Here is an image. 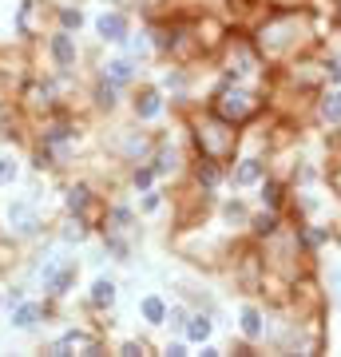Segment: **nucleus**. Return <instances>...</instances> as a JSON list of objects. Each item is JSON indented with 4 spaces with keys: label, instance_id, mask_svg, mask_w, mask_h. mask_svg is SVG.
Returning a JSON list of instances; mask_svg holds the SVG:
<instances>
[{
    "label": "nucleus",
    "instance_id": "nucleus-32",
    "mask_svg": "<svg viewBox=\"0 0 341 357\" xmlns=\"http://www.w3.org/2000/svg\"><path fill=\"white\" fill-rule=\"evenodd\" d=\"M274 4V12H290V8H302L306 0H270Z\"/></svg>",
    "mask_w": 341,
    "mask_h": 357
},
{
    "label": "nucleus",
    "instance_id": "nucleus-36",
    "mask_svg": "<svg viewBox=\"0 0 341 357\" xmlns=\"http://www.w3.org/2000/svg\"><path fill=\"white\" fill-rule=\"evenodd\" d=\"M143 211H159V195H147L143 198Z\"/></svg>",
    "mask_w": 341,
    "mask_h": 357
},
{
    "label": "nucleus",
    "instance_id": "nucleus-15",
    "mask_svg": "<svg viewBox=\"0 0 341 357\" xmlns=\"http://www.w3.org/2000/svg\"><path fill=\"white\" fill-rule=\"evenodd\" d=\"M250 227H254V234H258V238H274L278 230H282V223H278V211H270V207H266L262 214H254V218H250Z\"/></svg>",
    "mask_w": 341,
    "mask_h": 357
},
{
    "label": "nucleus",
    "instance_id": "nucleus-5",
    "mask_svg": "<svg viewBox=\"0 0 341 357\" xmlns=\"http://www.w3.org/2000/svg\"><path fill=\"white\" fill-rule=\"evenodd\" d=\"M52 357H68V354H99L103 349V341L96 338V334H83V329H68V334H60V338L48 345Z\"/></svg>",
    "mask_w": 341,
    "mask_h": 357
},
{
    "label": "nucleus",
    "instance_id": "nucleus-6",
    "mask_svg": "<svg viewBox=\"0 0 341 357\" xmlns=\"http://www.w3.org/2000/svg\"><path fill=\"white\" fill-rule=\"evenodd\" d=\"M48 52H52V60H56L60 72H72L76 60H80V52H76V36L68 32V28H60V32L48 40Z\"/></svg>",
    "mask_w": 341,
    "mask_h": 357
},
{
    "label": "nucleus",
    "instance_id": "nucleus-27",
    "mask_svg": "<svg viewBox=\"0 0 341 357\" xmlns=\"http://www.w3.org/2000/svg\"><path fill=\"white\" fill-rule=\"evenodd\" d=\"M17 183V159L12 155H0V187Z\"/></svg>",
    "mask_w": 341,
    "mask_h": 357
},
{
    "label": "nucleus",
    "instance_id": "nucleus-9",
    "mask_svg": "<svg viewBox=\"0 0 341 357\" xmlns=\"http://www.w3.org/2000/svg\"><path fill=\"white\" fill-rule=\"evenodd\" d=\"M230 178H234V187H254V183L266 178V163L262 159H242L234 171H230Z\"/></svg>",
    "mask_w": 341,
    "mask_h": 357
},
{
    "label": "nucleus",
    "instance_id": "nucleus-18",
    "mask_svg": "<svg viewBox=\"0 0 341 357\" xmlns=\"http://www.w3.org/2000/svg\"><path fill=\"white\" fill-rule=\"evenodd\" d=\"M175 171H179V151L163 143L159 151H155V175H175Z\"/></svg>",
    "mask_w": 341,
    "mask_h": 357
},
{
    "label": "nucleus",
    "instance_id": "nucleus-22",
    "mask_svg": "<svg viewBox=\"0 0 341 357\" xmlns=\"http://www.w3.org/2000/svg\"><path fill=\"white\" fill-rule=\"evenodd\" d=\"M83 238H87V227H83L80 214H72L64 223V243H83Z\"/></svg>",
    "mask_w": 341,
    "mask_h": 357
},
{
    "label": "nucleus",
    "instance_id": "nucleus-4",
    "mask_svg": "<svg viewBox=\"0 0 341 357\" xmlns=\"http://www.w3.org/2000/svg\"><path fill=\"white\" fill-rule=\"evenodd\" d=\"M4 223H8V234H12V238H36V234L44 230V218L36 211V203H28V198H12V203L4 207Z\"/></svg>",
    "mask_w": 341,
    "mask_h": 357
},
{
    "label": "nucleus",
    "instance_id": "nucleus-13",
    "mask_svg": "<svg viewBox=\"0 0 341 357\" xmlns=\"http://www.w3.org/2000/svg\"><path fill=\"white\" fill-rule=\"evenodd\" d=\"M183 334H187V341H198V345H203V341H211L214 322L207 318V314H191V318H187V329H183Z\"/></svg>",
    "mask_w": 341,
    "mask_h": 357
},
{
    "label": "nucleus",
    "instance_id": "nucleus-19",
    "mask_svg": "<svg viewBox=\"0 0 341 357\" xmlns=\"http://www.w3.org/2000/svg\"><path fill=\"white\" fill-rule=\"evenodd\" d=\"M282 198H286V187L274 183V178H262V203H266L270 211H282Z\"/></svg>",
    "mask_w": 341,
    "mask_h": 357
},
{
    "label": "nucleus",
    "instance_id": "nucleus-35",
    "mask_svg": "<svg viewBox=\"0 0 341 357\" xmlns=\"http://www.w3.org/2000/svg\"><path fill=\"white\" fill-rule=\"evenodd\" d=\"M20 302H24V294H20V286H12L8 290V306H20Z\"/></svg>",
    "mask_w": 341,
    "mask_h": 357
},
{
    "label": "nucleus",
    "instance_id": "nucleus-25",
    "mask_svg": "<svg viewBox=\"0 0 341 357\" xmlns=\"http://www.w3.org/2000/svg\"><path fill=\"white\" fill-rule=\"evenodd\" d=\"M123 44H127V52L135 56V60L151 52V40H147V32H139V36H131V32H127V40H123Z\"/></svg>",
    "mask_w": 341,
    "mask_h": 357
},
{
    "label": "nucleus",
    "instance_id": "nucleus-28",
    "mask_svg": "<svg viewBox=\"0 0 341 357\" xmlns=\"http://www.w3.org/2000/svg\"><path fill=\"white\" fill-rule=\"evenodd\" d=\"M151 178H155V167H135V171H131V183H135L139 191L151 187Z\"/></svg>",
    "mask_w": 341,
    "mask_h": 357
},
{
    "label": "nucleus",
    "instance_id": "nucleus-2",
    "mask_svg": "<svg viewBox=\"0 0 341 357\" xmlns=\"http://www.w3.org/2000/svg\"><path fill=\"white\" fill-rule=\"evenodd\" d=\"M195 147H198V159H211L218 167H227L234 159V151H238V123L207 112L203 119H195Z\"/></svg>",
    "mask_w": 341,
    "mask_h": 357
},
{
    "label": "nucleus",
    "instance_id": "nucleus-1",
    "mask_svg": "<svg viewBox=\"0 0 341 357\" xmlns=\"http://www.w3.org/2000/svg\"><path fill=\"white\" fill-rule=\"evenodd\" d=\"M302 44H309V24L306 17H298V8L262 20L258 36H254V48L266 60H290L293 52H302Z\"/></svg>",
    "mask_w": 341,
    "mask_h": 357
},
{
    "label": "nucleus",
    "instance_id": "nucleus-20",
    "mask_svg": "<svg viewBox=\"0 0 341 357\" xmlns=\"http://www.w3.org/2000/svg\"><path fill=\"white\" fill-rule=\"evenodd\" d=\"M115 99H119V83H112L107 76H103V83L96 88V103H99V108H107V112H112V108H115Z\"/></svg>",
    "mask_w": 341,
    "mask_h": 357
},
{
    "label": "nucleus",
    "instance_id": "nucleus-31",
    "mask_svg": "<svg viewBox=\"0 0 341 357\" xmlns=\"http://www.w3.org/2000/svg\"><path fill=\"white\" fill-rule=\"evenodd\" d=\"M329 294H333V302H341V266L329 270Z\"/></svg>",
    "mask_w": 341,
    "mask_h": 357
},
{
    "label": "nucleus",
    "instance_id": "nucleus-16",
    "mask_svg": "<svg viewBox=\"0 0 341 357\" xmlns=\"http://www.w3.org/2000/svg\"><path fill=\"white\" fill-rule=\"evenodd\" d=\"M64 203H68V211H72V214L87 218V211H92V203H96V198H92V191H87V187H72Z\"/></svg>",
    "mask_w": 341,
    "mask_h": 357
},
{
    "label": "nucleus",
    "instance_id": "nucleus-12",
    "mask_svg": "<svg viewBox=\"0 0 341 357\" xmlns=\"http://www.w3.org/2000/svg\"><path fill=\"white\" fill-rule=\"evenodd\" d=\"M103 76H107L112 83H119V88H123V83H131V80H135V60H131V56L107 60V64H103Z\"/></svg>",
    "mask_w": 341,
    "mask_h": 357
},
{
    "label": "nucleus",
    "instance_id": "nucleus-10",
    "mask_svg": "<svg viewBox=\"0 0 341 357\" xmlns=\"http://www.w3.org/2000/svg\"><path fill=\"white\" fill-rule=\"evenodd\" d=\"M40 322H44V306H40V302H20V306L12 309V325H17V329H36Z\"/></svg>",
    "mask_w": 341,
    "mask_h": 357
},
{
    "label": "nucleus",
    "instance_id": "nucleus-7",
    "mask_svg": "<svg viewBox=\"0 0 341 357\" xmlns=\"http://www.w3.org/2000/svg\"><path fill=\"white\" fill-rule=\"evenodd\" d=\"M96 32H99V40H103V44H123V40H127V17H123V12H99L96 17Z\"/></svg>",
    "mask_w": 341,
    "mask_h": 357
},
{
    "label": "nucleus",
    "instance_id": "nucleus-17",
    "mask_svg": "<svg viewBox=\"0 0 341 357\" xmlns=\"http://www.w3.org/2000/svg\"><path fill=\"white\" fill-rule=\"evenodd\" d=\"M115 294H119V286H115L112 278H96V282H92V306H112L115 302Z\"/></svg>",
    "mask_w": 341,
    "mask_h": 357
},
{
    "label": "nucleus",
    "instance_id": "nucleus-23",
    "mask_svg": "<svg viewBox=\"0 0 341 357\" xmlns=\"http://www.w3.org/2000/svg\"><path fill=\"white\" fill-rule=\"evenodd\" d=\"M28 103H32V108H48V103H52V88H48V83H32V88H28Z\"/></svg>",
    "mask_w": 341,
    "mask_h": 357
},
{
    "label": "nucleus",
    "instance_id": "nucleus-3",
    "mask_svg": "<svg viewBox=\"0 0 341 357\" xmlns=\"http://www.w3.org/2000/svg\"><path fill=\"white\" fill-rule=\"evenodd\" d=\"M214 115H223L230 123H246V119H254L262 112V99L254 92H246V88H223L211 103Z\"/></svg>",
    "mask_w": 341,
    "mask_h": 357
},
{
    "label": "nucleus",
    "instance_id": "nucleus-30",
    "mask_svg": "<svg viewBox=\"0 0 341 357\" xmlns=\"http://www.w3.org/2000/svg\"><path fill=\"white\" fill-rule=\"evenodd\" d=\"M302 238H306L309 246H322L325 238H329V230H322V227H313V230H302Z\"/></svg>",
    "mask_w": 341,
    "mask_h": 357
},
{
    "label": "nucleus",
    "instance_id": "nucleus-24",
    "mask_svg": "<svg viewBox=\"0 0 341 357\" xmlns=\"http://www.w3.org/2000/svg\"><path fill=\"white\" fill-rule=\"evenodd\" d=\"M187 318H191V314H187L183 306H167V322L163 325H171L175 334H183V329H187Z\"/></svg>",
    "mask_w": 341,
    "mask_h": 357
},
{
    "label": "nucleus",
    "instance_id": "nucleus-11",
    "mask_svg": "<svg viewBox=\"0 0 341 357\" xmlns=\"http://www.w3.org/2000/svg\"><path fill=\"white\" fill-rule=\"evenodd\" d=\"M131 108H135V115H139V119H155V115L163 112V96L155 92V88H143V92L135 96V103H131Z\"/></svg>",
    "mask_w": 341,
    "mask_h": 357
},
{
    "label": "nucleus",
    "instance_id": "nucleus-14",
    "mask_svg": "<svg viewBox=\"0 0 341 357\" xmlns=\"http://www.w3.org/2000/svg\"><path fill=\"white\" fill-rule=\"evenodd\" d=\"M139 314H143L147 325H163L167 322V302H163L159 294H147L143 302H139Z\"/></svg>",
    "mask_w": 341,
    "mask_h": 357
},
{
    "label": "nucleus",
    "instance_id": "nucleus-8",
    "mask_svg": "<svg viewBox=\"0 0 341 357\" xmlns=\"http://www.w3.org/2000/svg\"><path fill=\"white\" fill-rule=\"evenodd\" d=\"M238 329H242L246 341H262L266 338V322H262V309L258 306H242L238 314Z\"/></svg>",
    "mask_w": 341,
    "mask_h": 357
},
{
    "label": "nucleus",
    "instance_id": "nucleus-34",
    "mask_svg": "<svg viewBox=\"0 0 341 357\" xmlns=\"http://www.w3.org/2000/svg\"><path fill=\"white\" fill-rule=\"evenodd\" d=\"M167 354H171V357H183V354H187V345H183V341H167Z\"/></svg>",
    "mask_w": 341,
    "mask_h": 357
},
{
    "label": "nucleus",
    "instance_id": "nucleus-33",
    "mask_svg": "<svg viewBox=\"0 0 341 357\" xmlns=\"http://www.w3.org/2000/svg\"><path fill=\"white\" fill-rule=\"evenodd\" d=\"M119 354H123V357H135V354H143V341H139V345H135V341H123V345H119Z\"/></svg>",
    "mask_w": 341,
    "mask_h": 357
},
{
    "label": "nucleus",
    "instance_id": "nucleus-21",
    "mask_svg": "<svg viewBox=\"0 0 341 357\" xmlns=\"http://www.w3.org/2000/svg\"><path fill=\"white\" fill-rule=\"evenodd\" d=\"M322 119H329V123H341V92H329V96L322 99Z\"/></svg>",
    "mask_w": 341,
    "mask_h": 357
},
{
    "label": "nucleus",
    "instance_id": "nucleus-26",
    "mask_svg": "<svg viewBox=\"0 0 341 357\" xmlns=\"http://www.w3.org/2000/svg\"><path fill=\"white\" fill-rule=\"evenodd\" d=\"M60 24H64L68 32H80V24H83V12H80V8H60Z\"/></svg>",
    "mask_w": 341,
    "mask_h": 357
},
{
    "label": "nucleus",
    "instance_id": "nucleus-29",
    "mask_svg": "<svg viewBox=\"0 0 341 357\" xmlns=\"http://www.w3.org/2000/svg\"><path fill=\"white\" fill-rule=\"evenodd\" d=\"M223 214H227L230 223H246V211H242V203H238V198H234V203H227V207H223Z\"/></svg>",
    "mask_w": 341,
    "mask_h": 357
},
{
    "label": "nucleus",
    "instance_id": "nucleus-37",
    "mask_svg": "<svg viewBox=\"0 0 341 357\" xmlns=\"http://www.w3.org/2000/svg\"><path fill=\"white\" fill-rule=\"evenodd\" d=\"M107 4H119V0H107Z\"/></svg>",
    "mask_w": 341,
    "mask_h": 357
}]
</instances>
